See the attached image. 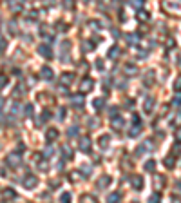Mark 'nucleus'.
I'll use <instances>...</instances> for the list:
<instances>
[{
  "label": "nucleus",
  "mask_w": 181,
  "mask_h": 203,
  "mask_svg": "<svg viewBox=\"0 0 181 203\" xmlns=\"http://www.w3.org/2000/svg\"><path fill=\"white\" fill-rule=\"evenodd\" d=\"M58 82H60V85H63V87L71 85V83L74 82V73H73V71H65V73H62L60 78H58Z\"/></svg>",
  "instance_id": "f257e3e1"
},
{
  "label": "nucleus",
  "mask_w": 181,
  "mask_h": 203,
  "mask_svg": "<svg viewBox=\"0 0 181 203\" xmlns=\"http://www.w3.org/2000/svg\"><path fill=\"white\" fill-rule=\"evenodd\" d=\"M163 7L167 11H174V13H181V0H165L163 2Z\"/></svg>",
  "instance_id": "f03ea898"
},
{
  "label": "nucleus",
  "mask_w": 181,
  "mask_h": 203,
  "mask_svg": "<svg viewBox=\"0 0 181 203\" xmlns=\"http://www.w3.org/2000/svg\"><path fill=\"white\" fill-rule=\"evenodd\" d=\"M5 163H7L11 169H16V167H20V165H22V158H20L18 154H15V152H11V154L5 158Z\"/></svg>",
  "instance_id": "7ed1b4c3"
},
{
  "label": "nucleus",
  "mask_w": 181,
  "mask_h": 203,
  "mask_svg": "<svg viewBox=\"0 0 181 203\" xmlns=\"http://www.w3.org/2000/svg\"><path fill=\"white\" fill-rule=\"evenodd\" d=\"M0 198H2L4 201H15V200H16V192H15V189L5 187V189L0 192Z\"/></svg>",
  "instance_id": "20e7f679"
},
{
  "label": "nucleus",
  "mask_w": 181,
  "mask_h": 203,
  "mask_svg": "<svg viewBox=\"0 0 181 203\" xmlns=\"http://www.w3.org/2000/svg\"><path fill=\"white\" fill-rule=\"evenodd\" d=\"M38 185V178L34 176V174H27L25 178H24V187L27 189V191H31V189H34Z\"/></svg>",
  "instance_id": "39448f33"
},
{
  "label": "nucleus",
  "mask_w": 181,
  "mask_h": 203,
  "mask_svg": "<svg viewBox=\"0 0 181 203\" xmlns=\"http://www.w3.org/2000/svg\"><path fill=\"white\" fill-rule=\"evenodd\" d=\"M92 87H94V80L92 78H83L82 83H80V91L82 93H91Z\"/></svg>",
  "instance_id": "423d86ee"
},
{
  "label": "nucleus",
  "mask_w": 181,
  "mask_h": 203,
  "mask_svg": "<svg viewBox=\"0 0 181 203\" xmlns=\"http://www.w3.org/2000/svg\"><path fill=\"white\" fill-rule=\"evenodd\" d=\"M152 149H154V145H152V142H150V140H149V142H143V143L136 149V156H141L143 152L147 154V152H150Z\"/></svg>",
  "instance_id": "0eeeda50"
},
{
  "label": "nucleus",
  "mask_w": 181,
  "mask_h": 203,
  "mask_svg": "<svg viewBox=\"0 0 181 203\" xmlns=\"http://www.w3.org/2000/svg\"><path fill=\"white\" fill-rule=\"evenodd\" d=\"M131 185H132V189L141 191V189H143V178H141L140 174H132V176H131Z\"/></svg>",
  "instance_id": "6e6552de"
},
{
  "label": "nucleus",
  "mask_w": 181,
  "mask_h": 203,
  "mask_svg": "<svg viewBox=\"0 0 181 203\" xmlns=\"http://www.w3.org/2000/svg\"><path fill=\"white\" fill-rule=\"evenodd\" d=\"M38 54H40V56H44V58H47V60H51V58H53V51H51V47H49L47 44H45V45H44V44H42V45H38Z\"/></svg>",
  "instance_id": "1a4fd4ad"
},
{
  "label": "nucleus",
  "mask_w": 181,
  "mask_h": 203,
  "mask_svg": "<svg viewBox=\"0 0 181 203\" xmlns=\"http://www.w3.org/2000/svg\"><path fill=\"white\" fill-rule=\"evenodd\" d=\"M154 80H156V73L150 69V71H147V74L143 76V85H145V87H152V85H154Z\"/></svg>",
  "instance_id": "9d476101"
},
{
  "label": "nucleus",
  "mask_w": 181,
  "mask_h": 203,
  "mask_svg": "<svg viewBox=\"0 0 181 203\" xmlns=\"http://www.w3.org/2000/svg\"><path fill=\"white\" fill-rule=\"evenodd\" d=\"M45 140H47L49 143H53L54 140H58V129H54V127H49V129L45 131Z\"/></svg>",
  "instance_id": "9b49d317"
},
{
  "label": "nucleus",
  "mask_w": 181,
  "mask_h": 203,
  "mask_svg": "<svg viewBox=\"0 0 181 203\" xmlns=\"http://www.w3.org/2000/svg\"><path fill=\"white\" fill-rule=\"evenodd\" d=\"M80 151L82 152H89L91 151V138L89 136H82L80 138Z\"/></svg>",
  "instance_id": "f8f14e48"
},
{
  "label": "nucleus",
  "mask_w": 181,
  "mask_h": 203,
  "mask_svg": "<svg viewBox=\"0 0 181 203\" xmlns=\"http://www.w3.org/2000/svg\"><path fill=\"white\" fill-rule=\"evenodd\" d=\"M71 105L76 107V109L83 107V93H82V94H74V96H71Z\"/></svg>",
  "instance_id": "ddd939ff"
},
{
  "label": "nucleus",
  "mask_w": 181,
  "mask_h": 203,
  "mask_svg": "<svg viewBox=\"0 0 181 203\" xmlns=\"http://www.w3.org/2000/svg\"><path fill=\"white\" fill-rule=\"evenodd\" d=\"M111 182H112V180H111V176H109V174H103V176L98 180V183H96V185H98V189L102 191V189H107V187L111 185Z\"/></svg>",
  "instance_id": "4468645a"
},
{
  "label": "nucleus",
  "mask_w": 181,
  "mask_h": 203,
  "mask_svg": "<svg viewBox=\"0 0 181 203\" xmlns=\"http://www.w3.org/2000/svg\"><path fill=\"white\" fill-rule=\"evenodd\" d=\"M152 182H154V189L156 191H161L163 187H165V176H158V174H154V178H152Z\"/></svg>",
  "instance_id": "2eb2a0df"
},
{
  "label": "nucleus",
  "mask_w": 181,
  "mask_h": 203,
  "mask_svg": "<svg viewBox=\"0 0 181 203\" xmlns=\"http://www.w3.org/2000/svg\"><path fill=\"white\" fill-rule=\"evenodd\" d=\"M7 5H9V9L13 13H22V2L20 0H9Z\"/></svg>",
  "instance_id": "dca6fc26"
},
{
  "label": "nucleus",
  "mask_w": 181,
  "mask_h": 203,
  "mask_svg": "<svg viewBox=\"0 0 181 203\" xmlns=\"http://www.w3.org/2000/svg\"><path fill=\"white\" fill-rule=\"evenodd\" d=\"M60 47H62V60H63V62H67V58H65V56L69 54V49H71V42H69V40H63Z\"/></svg>",
  "instance_id": "f3484780"
},
{
  "label": "nucleus",
  "mask_w": 181,
  "mask_h": 203,
  "mask_svg": "<svg viewBox=\"0 0 181 203\" xmlns=\"http://www.w3.org/2000/svg\"><path fill=\"white\" fill-rule=\"evenodd\" d=\"M163 165H165L167 169H174V165H176V154H174V152L169 154V156L163 160Z\"/></svg>",
  "instance_id": "a211bd4d"
},
{
  "label": "nucleus",
  "mask_w": 181,
  "mask_h": 203,
  "mask_svg": "<svg viewBox=\"0 0 181 203\" xmlns=\"http://www.w3.org/2000/svg\"><path fill=\"white\" fill-rule=\"evenodd\" d=\"M40 34H42V36H45V40H47L49 44L53 42V33L49 31V25H42V27H40Z\"/></svg>",
  "instance_id": "6ab92c4d"
},
{
  "label": "nucleus",
  "mask_w": 181,
  "mask_h": 203,
  "mask_svg": "<svg viewBox=\"0 0 181 203\" xmlns=\"http://www.w3.org/2000/svg\"><path fill=\"white\" fill-rule=\"evenodd\" d=\"M40 76H42L44 80H47V82H49V80H53V76H54V74H53V69H51V67H42Z\"/></svg>",
  "instance_id": "aec40b11"
},
{
  "label": "nucleus",
  "mask_w": 181,
  "mask_h": 203,
  "mask_svg": "<svg viewBox=\"0 0 181 203\" xmlns=\"http://www.w3.org/2000/svg\"><path fill=\"white\" fill-rule=\"evenodd\" d=\"M111 123H112V127H114L116 131H120V129H121V127L125 125L123 118H121V116H118V114H116V116H112V122H111Z\"/></svg>",
  "instance_id": "412c9836"
},
{
  "label": "nucleus",
  "mask_w": 181,
  "mask_h": 203,
  "mask_svg": "<svg viewBox=\"0 0 181 203\" xmlns=\"http://www.w3.org/2000/svg\"><path fill=\"white\" fill-rule=\"evenodd\" d=\"M109 142H111V136H109V134H102V136L98 138L100 149H107V147H109Z\"/></svg>",
  "instance_id": "4be33fe9"
},
{
  "label": "nucleus",
  "mask_w": 181,
  "mask_h": 203,
  "mask_svg": "<svg viewBox=\"0 0 181 203\" xmlns=\"http://www.w3.org/2000/svg\"><path fill=\"white\" fill-rule=\"evenodd\" d=\"M154 103H156V102H154V98H152V96H149V98L145 100V103H143V111H145V113H150V111L154 109Z\"/></svg>",
  "instance_id": "5701e85b"
},
{
  "label": "nucleus",
  "mask_w": 181,
  "mask_h": 203,
  "mask_svg": "<svg viewBox=\"0 0 181 203\" xmlns=\"http://www.w3.org/2000/svg\"><path fill=\"white\" fill-rule=\"evenodd\" d=\"M83 176H85V174H80V171H71V172H69V182L76 183V182H80Z\"/></svg>",
  "instance_id": "b1692460"
},
{
  "label": "nucleus",
  "mask_w": 181,
  "mask_h": 203,
  "mask_svg": "<svg viewBox=\"0 0 181 203\" xmlns=\"http://www.w3.org/2000/svg\"><path fill=\"white\" fill-rule=\"evenodd\" d=\"M140 133H141V125H140V123H134V125L131 127V131H129V136H131V138H136Z\"/></svg>",
  "instance_id": "393cba45"
},
{
  "label": "nucleus",
  "mask_w": 181,
  "mask_h": 203,
  "mask_svg": "<svg viewBox=\"0 0 181 203\" xmlns=\"http://www.w3.org/2000/svg\"><path fill=\"white\" fill-rule=\"evenodd\" d=\"M62 154H63V160H71L73 158V149L69 145H63L62 147Z\"/></svg>",
  "instance_id": "a878e982"
},
{
  "label": "nucleus",
  "mask_w": 181,
  "mask_h": 203,
  "mask_svg": "<svg viewBox=\"0 0 181 203\" xmlns=\"http://www.w3.org/2000/svg\"><path fill=\"white\" fill-rule=\"evenodd\" d=\"M143 169H145L147 172H154V169H156V162H154V160H147L145 165H143Z\"/></svg>",
  "instance_id": "bb28decb"
},
{
  "label": "nucleus",
  "mask_w": 181,
  "mask_h": 203,
  "mask_svg": "<svg viewBox=\"0 0 181 203\" xmlns=\"http://www.w3.org/2000/svg\"><path fill=\"white\" fill-rule=\"evenodd\" d=\"M138 40H140V36H138L136 33L127 34V42H129V45H136V44H138Z\"/></svg>",
  "instance_id": "cd10ccee"
},
{
  "label": "nucleus",
  "mask_w": 181,
  "mask_h": 203,
  "mask_svg": "<svg viewBox=\"0 0 181 203\" xmlns=\"http://www.w3.org/2000/svg\"><path fill=\"white\" fill-rule=\"evenodd\" d=\"M136 73H138L136 65H131V64H127V65H125V74H127V76H129V74H131V76H134Z\"/></svg>",
  "instance_id": "c85d7f7f"
},
{
  "label": "nucleus",
  "mask_w": 181,
  "mask_h": 203,
  "mask_svg": "<svg viewBox=\"0 0 181 203\" xmlns=\"http://www.w3.org/2000/svg\"><path fill=\"white\" fill-rule=\"evenodd\" d=\"M138 20H140V22H147V20H149V13L143 11V9H140V11H138Z\"/></svg>",
  "instance_id": "c756f323"
},
{
  "label": "nucleus",
  "mask_w": 181,
  "mask_h": 203,
  "mask_svg": "<svg viewBox=\"0 0 181 203\" xmlns=\"http://www.w3.org/2000/svg\"><path fill=\"white\" fill-rule=\"evenodd\" d=\"M51 120V113L49 111H42V114H40V123H45V122H49Z\"/></svg>",
  "instance_id": "7c9ffc66"
},
{
  "label": "nucleus",
  "mask_w": 181,
  "mask_h": 203,
  "mask_svg": "<svg viewBox=\"0 0 181 203\" xmlns=\"http://www.w3.org/2000/svg\"><path fill=\"white\" fill-rule=\"evenodd\" d=\"M120 200H121V192H111L107 198V201H120Z\"/></svg>",
  "instance_id": "2f4dec72"
},
{
  "label": "nucleus",
  "mask_w": 181,
  "mask_h": 203,
  "mask_svg": "<svg viewBox=\"0 0 181 203\" xmlns=\"http://www.w3.org/2000/svg\"><path fill=\"white\" fill-rule=\"evenodd\" d=\"M24 93H25V87H24V85L20 83V85L16 87V91H13V96H15V98H18V96H22Z\"/></svg>",
  "instance_id": "473e14b6"
},
{
  "label": "nucleus",
  "mask_w": 181,
  "mask_h": 203,
  "mask_svg": "<svg viewBox=\"0 0 181 203\" xmlns=\"http://www.w3.org/2000/svg\"><path fill=\"white\" fill-rule=\"evenodd\" d=\"M92 105H94V109H102V107L105 105V100H103V98H94Z\"/></svg>",
  "instance_id": "72a5a7b5"
},
{
  "label": "nucleus",
  "mask_w": 181,
  "mask_h": 203,
  "mask_svg": "<svg viewBox=\"0 0 181 203\" xmlns=\"http://www.w3.org/2000/svg\"><path fill=\"white\" fill-rule=\"evenodd\" d=\"M94 47H96V42H85V44L82 45V49H83V51H92Z\"/></svg>",
  "instance_id": "f704fd0d"
},
{
  "label": "nucleus",
  "mask_w": 181,
  "mask_h": 203,
  "mask_svg": "<svg viewBox=\"0 0 181 203\" xmlns=\"http://www.w3.org/2000/svg\"><path fill=\"white\" fill-rule=\"evenodd\" d=\"M118 54H120V49H118L116 45L109 49V58H118Z\"/></svg>",
  "instance_id": "c9c22d12"
},
{
  "label": "nucleus",
  "mask_w": 181,
  "mask_h": 203,
  "mask_svg": "<svg viewBox=\"0 0 181 203\" xmlns=\"http://www.w3.org/2000/svg\"><path fill=\"white\" fill-rule=\"evenodd\" d=\"M78 71H80V73H85V71H89V64H87L85 60H82V62L78 64Z\"/></svg>",
  "instance_id": "e433bc0d"
},
{
  "label": "nucleus",
  "mask_w": 181,
  "mask_h": 203,
  "mask_svg": "<svg viewBox=\"0 0 181 203\" xmlns=\"http://www.w3.org/2000/svg\"><path fill=\"white\" fill-rule=\"evenodd\" d=\"M33 105L31 103H27V105H24V116H33Z\"/></svg>",
  "instance_id": "4c0bfd02"
},
{
  "label": "nucleus",
  "mask_w": 181,
  "mask_h": 203,
  "mask_svg": "<svg viewBox=\"0 0 181 203\" xmlns=\"http://www.w3.org/2000/svg\"><path fill=\"white\" fill-rule=\"evenodd\" d=\"M160 200H161V191H158V192H154V194H150V198H149V201H152V203L160 201Z\"/></svg>",
  "instance_id": "58836bf2"
},
{
  "label": "nucleus",
  "mask_w": 181,
  "mask_h": 203,
  "mask_svg": "<svg viewBox=\"0 0 181 203\" xmlns=\"http://www.w3.org/2000/svg\"><path fill=\"white\" fill-rule=\"evenodd\" d=\"M67 136H69V138L78 136V127H69V129H67Z\"/></svg>",
  "instance_id": "ea45409f"
},
{
  "label": "nucleus",
  "mask_w": 181,
  "mask_h": 203,
  "mask_svg": "<svg viewBox=\"0 0 181 203\" xmlns=\"http://www.w3.org/2000/svg\"><path fill=\"white\" fill-rule=\"evenodd\" d=\"M89 25L94 29V31H98V29H102V24L98 22V20H89Z\"/></svg>",
  "instance_id": "a19ab883"
},
{
  "label": "nucleus",
  "mask_w": 181,
  "mask_h": 203,
  "mask_svg": "<svg viewBox=\"0 0 181 203\" xmlns=\"http://www.w3.org/2000/svg\"><path fill=\"white\" fill-rule=\"evenodd\" d=\"M5 85H7V74L0 73V89H4Z\"/></svg>",
  "instance_id": "79ce46f5"
},
{
  "label": "nucleus",
  "mask_w": 181,
  "mask_h": 203,
  "mask_svg": "<svg viewBox=\"0 0 181 203\" xmlns=\"http://www.w3.org/2000/svg\"><path fill=\"white\" fill-rule=\"evenodd\" d=\"M9 33H11V34H16V22H15V20L9 22Z\"/></svg>",
  "instance_id": "37998d69"
},
{
  "label": "nucleus",
  "mask_w": 181,
  "mask_h": 203,
  "mask_svg": "<svg viewBox=\"0 0 181 203\" xmlns=\"http://www.w3.org/2000/svg\"><path fill=\"white\" fill-rule=\"evenodd\" d=\"M58 120H60V122L65 120V107H60V109H58Z\"/></svg>",
  "instance_id": "c03bdc74"
},
{
  "label": "nucleus",
  "mask_w": 181,
  "mask_h": 203,
  "mask_svg": "<svg viewBox=\"0 0 181 203\" xmlns=\"http://www.w3.org/2000/svg\"><path fill=\"white\" fill-rule=\"evenodd\" d=\"M82 201H96V198L92 194H83L82 196Z\"/></svg>",
  "instance_id": "a18cd8bd"
},
{
  "label": "nucleus",
  "mask_w": 181,
  "mask_h": 203,
  "mask_svg": "<svg viewBox=\"0 0 181 203\" xmlns=\"http://www.w3.org/2000/svg\"><path fill=\"white\" fill-rule=\"evenodd\" d=\"M65 9H74V0H63Z\"/></svg>",
  "instance_id": "49530a36"
},
{
  "label": "nucleus",
  "mask_w": 181,
  "mask_h": 203,
  "mask_svg": "<svg viewBox=\"0 0 181 203\" xmlns=\"http://www.w3.org/2000/svg\"><path fill=\"white\" fill-rule=\"evenodd\" d=\"M131 5L136 7V9H140V7L143 5V0H131Z\"/></svg>",
  "instance_id": "de8ad7c7"
},
{
  "label": "nucleus",
  "mask_w": 181,
  "mask_h": 203,
  "mask_svg": "<svg viewBox=\"0 0 181 203\" xmlns=\"http://www.w3.org/2000/svg\"><path fill=\"white\" fill-rule=\"evenodd\" d=\"M5 47H7V42H5V38H4V36H0V53H4V51H5Z\"/></svg>",
  "instance_id": "09e8293b"
},
{
  "label": "nucleus",
  "mask_w": 181,
  "mask_h": 203,
  "mask_svg": "<svg viewBox=\"0 0 181 203\" xmlns=\"http://www.w3.org/2000/svg\"><path fill=\"white\" fill-rule=\"evenodd\" d=\"M174 91H178V93L181 91V76H178L176 82H174Z\"/></svg>",
  "instance_id": "8fccbe9b"
},
{
  "label": "nucleus",
  "mask_w": 181,
  "mask_h": 203,
  "mask_svg": "<svg viewBox=\"0 0 181 203\" xmlns=\"http://www.w3.org/2000/svg\"><path fill=\"white\" fill-rule=\"evenodd\" d=\"M69 200H71V194H69V192H63V194L60 196V201H63V203H67Z\"/></svg>",
  "instance_id": "3c124183"
},
{
  "label": "nucleus",
  "mask_w": 181,
  "mask_h": 203,
  "mask_svg": "<svg viewBox=\"0 0 181 203\" xmlns=\"http://www.w3.org/2000/svg\"><path fill=\"white\" fill-rule=\"evenodd\" d=\"M56 29H58V31H62V33H65V31H67V25L60 22V24H56Z\"/></svg>",
  "instance_id": "603ef678"
},
{
  "label": "nucleus",
  "mask_w": 181,
  "mask_h": 203,
  "mask_svg": "<svg viewBox=\"0 0 181 203\" xmlns=\"http://www.w3.org/2000/svg\"><path fill=\"white\" fill-rule=\"evenodd\" d=\"M174 136H176V138H178V140L181 142V125H179V127H176V129H174Z\"/></svg>",
  "instance_id": "864d4df0"
},
{
  "label": "nucleus",
  "mask_w": 181,
  "mask_h": 203,
  "mask_svg": "<svg viewBox=\"0 0 181 203\" xmlns=\"http://www.w3.org/2000/svg\"><path fill=\"white\" fill-rule=\"evenodd\" d=\"M49 185H51V189H56V185H60V180H53Z\"/></svg>",
  "instance_id": "5fc2aeb1"
},
{
  "label": "nucleus",
  "mask_w": 181,
  "mask_h": 203,
  "mask_svg": "<svg viewBox=\"0 0 181 203\" xmlns=\"http://www.w3.org/2000/svg\"><path fill=\"white\" fill-rule=\"evenodd\" d=\"M125 105H127V107H134V100H132V98H129V100L125 102Z\"/></svg>",
  "instance_id": "6e6d98bb"
},
{
  "label": "nucleus",
  "mask_w": 181,
  "mask_h": 203,
  "mask_svg": "<svg viewBox=\"0 0 181 203\" xmlns=\"http://www.w3.org/2000/svg\"><path fill=\"white\" fill-rule=\"evenodd\" d=\"M51 154H53V149H51V147H47V149L44 151V156H51Z\"/></svg>",
  "instance_id": "4d7b16f0"
},
{
  "label": "nucleus",
  "mask_w": 181,
  "mask_h": 203,
  "mask_svg": "<svg viewBox=\"0 0 181 203\" xmlns=\"http://www.w3.org/2000/svg\"><path fill=\"white\" fill-rule=\"evenodd\" d=\"M172 103H174V105H181V96H176V98H174V102H172Z\"/></svg>",
  "instance_id": "13d9d810"
},
{
  "label": "nucleus",
  "mask_w": 181,
  "mask_h": 203,
  "mask_svg": "<svg viewBox=\"0 0 181 203\" xmlns=\"http://www.w3.org/2000/svg\"><path fill=\"white\" fill-rule=\"evenodd\" d=\"M132 123H140V116L138 114H132Z\"/></svg>",
  "instance_id": "bf43d9fd"
},
{
  "label": "nucleus",
  "mask_w": 181,
  "mask_h": 203,
  "mask_svg": "<svg viewBox=\"0 0 181 203\" xmlns=\"http://www.w3.org/2000/svg\"><path fill=\"white\" fill-rule=\"evenodd\" d=\"M38 167H40V169H42V171H45V169H47V167H49V165H47V162H42V163H40V165H38Z\"/></svg>",
  "instance_id": "052dcab7"
},
{
  "label": "nucleus",
  "mask_w": 181,
  "mask_h": 203,
  "mask_svg": "<svg viewBox=\"0 0 181 203\" xmlns=\"http://www.w3.org/2000/svg\"><path fill=\"white\" fill-rule=\"evenodd\" d=\"M174 191H176L178 194H181V182H178V183H176V189H174Z\"/></svg>",
  "instance_id": "680f3d73"
},
{
  "label": "nucleus",
  "mask_w": 181,
  "mask_h": 203,
  "mask_svg": "<svg viewBox=\"0 0 181 203\" xmlns=\"http://www.w3.org/2000/svg\"><path fill=\"white\" fill-rule=\"evenodd\" d=\"M96 67L102 71V69H103V62H102V60H98V62H96Z\"/></svg>",
  "instance_id": "e2e57ef3"
},
{
  "label": "nucleus",
  "mask_w": 181,
  "mask_h": 203,
  "mask_svg": "<svg viewBox=\"0 0 181 203\" xmlns=\"http://www.w3.org/2000/svg\"><path fill=\"white\" fill-rule=\"evenodd\" d=\"M116 87H118V89H125V82H123V80H121V82H118V85H116Z\"/></svg>",
  "instance_id": "0e129e2a"
},
{
  "label": "nucleus",
  "mask_w": 181,
  "mask_h": 203,
  "mask_svg": "<svg viewBox=\"0 0 181 203\" xmlns=\"http://www.w3.org/2000/svg\"><path fill=\"white\" fill-rule=\"evenodd\" d=\"M40 158H42V154H38V152H36V154H33V162H38Z\"/></svg>",
  "instance_id": "69168bd1"
},
{
  "label": "nucleus",
  "mask_w": 181,
  "mask_h": 203,
  "mask_svg": "<svg viewBox=\"0 0 181 203\" xmlns=\"http://www.w3.org/2000/svg\"><path fill=\"white\" fill-rule=\"evenodd\" d=\"M2 105H4V98H0V109H2Z\"/></svg>",
  "instance_id": "338daca9"
},
{
  "label": "nucleus",
  "mask_w": 181,
  "mask_h": 203,
  "mask_svg": "<svg viewBox=\"0 0 181 203\" xmlns=\"http://www.w3.org/2000/svg\"><path fill=\"white\" fill-rule=\"evenodd\" d=\"M0 2H2V0H0Z\"/></svg>",
  "instance_id": "774afa93"
}]
</instances>
